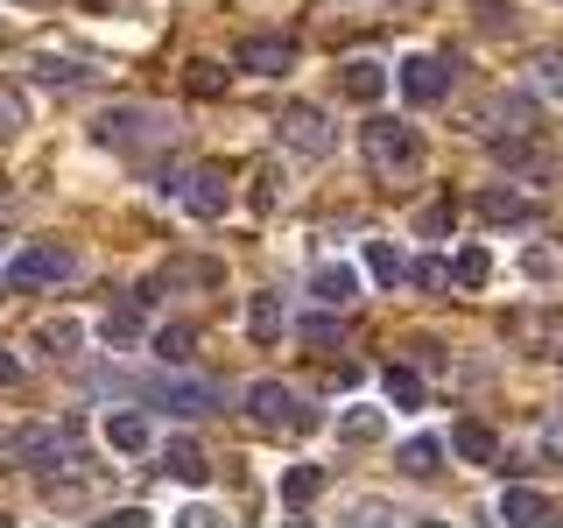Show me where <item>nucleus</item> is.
<instances>
[{
	"mask_svg": "<svg viewBox=\"0 0 563 528\" xmlns=\"http://www.w3.org/2000/svg\"><path fill=\"white\" fill-rule=\"evenodd\" d=\"M380 8H401V0H380Z\"/></svg>",
	"mask_w": 563,
	"mask_h": 528,
	"instance_id": "nucleus-38",
	"label": "nucleus"
},
{
	"mask_svg": "<svg viewBox=\"0 0 563 528\" xmlns=\"http://www.w3.org/2000/svg\"><path fill=\"white\" fill-rule=\"evenodd\" d=\"M99 437H106V451H113V458H148L155 451V430H148V416H141V409H106L99 416Z\"/></svg>",
	"mask_w": 563,
	"mask_h": 528,
	"instance_id": "nucleus-10",
	"label": "nucleus"
},
{
	"mask_svg": "<svg viewBox=\"0 0 563 528\" xmlns=\"http://www.w3.org/2000/svg\"><path fill=\"white\" fill-rule=\"evenodd\" d=\"M380 430L387 422H380L374 402H352V409L339 416V444H380Z\"/></svg>",
	"mask_w": 563,
	"mask_h": 528,
	"instance_id": "nucleus-21",
	"label": "nucleus"
},
{
	"mask_svg": "<svg viewBox=\"0 0 563 528\" xmlns=\"http://www.w3.org/2000/svg\"><path fill=\"white\" fill-rule=\"evenodd\" d=\"M0 268H8V282H22V289H57V282L78 275V254H70L64 240H29V246H14Z\"/></svg>",
	"mask_w": 563,
	"mask_h": 528,
	"instance_id": "nucleus-3",
	"label": "nucleus"
},
{
	"mask_svg": "<svg viewBox=\"0 0 563 528\" xmlns=\"http://www.w3.org/2000/svg\"><path fill=\"white\" fill-rule=\"evenodd\" d=\"M360 261H366V275H374L380 289H395V282H401V268H409V261L395 254V240H366V254H360Z\"/></svg>",
	"mask_w": 563,
	"mask_h": 528,
	"instance_id": "nucleus-26",
	"label": "nucleus"
},
{
	"mask_svg": "<svg viewBox=\"0 0 563 528\" xmlns=\"http://www.w3.org/2000/svg\"><path fill=\"white\" fill-rule=\"evenodd\" d=\"M275 493H282V507H289V515H303V507L317 501V493H324V465H289Z\"/></svg>",
	"mask_w": 563,
	"mask_h": 528,
	"instance_id": "nucleus-18",
	"label": "nucleus"
},
{
	"mask_svg": "<svg viewBox=\"0 0 563 528\" xmlns=\"http://www.w3.org/2000/svg\"><path fill=\"white\" fill-rule=\"evenodd\" d=\"M163 120H169V113H155V106H106L92 128H99L106 148H141V141L163 134Z\"/></svg>",
	"mask_w": 563,
	"mask_h": 528,
	"instance_id": "nucleus-8",
	"label": "nucleus"
},
{
	"mask_svg": "<svg viewBox=\"0 0 563 528\" xmlns=\"http://www.w3.org/2000/svg\"><path fill=\"white\" fill-rule=\"evenodd\" d=\"M233 70H246V78H282V70H296V43L289 35H246L233 50Z\"/></svg>",
	"mask_w": 563,
	"mask_h": 528,
	"instance_id": "nucleus-9",
	"label": "nucleus"
},
{
	"mask_svg": "<svg viewBox=\"0 0 563 528\" xmlns=\"http://www.w3.org/2000/svg\"><path fill=\"white\" fill-rule=\"evenodd\" d=\"M395 92L409 106H444L451 99V57H437V50H409V57L395 64Z\"/></svg>",
	"mask_w": 563,
	"mask_h": 528,
	"instance_id": "nucleus-4",
	"label": "nucleus"
},
{
	"mask_svg": "<svg viewBox=\"0 0 563 528\" xmlns=\"http://www.w3.org/2000/svg\"><path fill=\"white\" fill-rule=\"evenodd\" d=\"M64 444H70V430H57V422H22V430H8V458H14V465H57Z\"/></svg>",
	"mask_w": 563,
	"mask_h": 528,
	"instance_id": "nucleus-11",
	"label": "nucleus"
},
{
	"mask_svg": "<svg viewBox=\"0 0 563 528\" xmlns=\"http://www.w3.org/2000/svg\"><path fill=\"white\" fill-rule=\"evenodd\" d=\"M360 148H366V163H374L380 176H401V169L422 163V134L409 128V120H395V113H366Z\"/></svg>",
	"mask_w": 563,
	"mask_h": 528,
	"instance_id": "nucleus-1",
	"label": "nucleus"
},
{
	"mask_svg": "<svg viewBox=\"0 0 563 528\" xmlns=\"http://www.w3.org/2000/svg\"><path fill=\"white\" fill-rule=\"evenodd\" d=\"M451 451L465 458V465H493V458H500V437H493L486 422H457V430H451Z\"/></svg>",
	"mask_w": 563,
	"mask_h": 528,
	"instance_id": "nucleus-19",
	"label": "nucleus"
},
{
	"mask_svg": "<svg viewBox=\"0 0 563 528\" xmlns=\"http://www.w3.org/2000/svg\"><path fill=\"white\" fill-rule=\"evenodd\" d=\"M289 331H296V345H339V339H345V324H339L331 310H303Z\"/></svg>",
	"mask_w": 563,
	"mask_h": 528,
	"instance_id": "nucleus-23",
	"label": "nucleus"
},
{
	"mask_svg": "<svg viewBox=\"0 0 563 528\" xmlns=\"http://www.w3.org/2000/svg\"><path fill=\"white\" fill-rule=\"evenodd\" d=\"M22 128H29V99L14 85H0V141H14Z\"/></svg>",
	"mask_w": 563,
	"mask_h": 528,
	"instance_id": "nucleus-31",
	"label": "nucleus"
},
{
	"mask_svg": "<svg viewBox=\"0 0 563 528\" xmlns=\"http://www.w3.org/2000/svg\"><path fill=\"white\" fill-rule=\"evenodd\" d=\"M176 521H190V528H211V521H225L211 501H190V507H176Z\"/></svg>",
	"mask_w": 563,
	"mask_h": 528,
	"instance_id": "nucleus-36",
	"label": "nucleus"
},
{
	"mask_svg": "<svg viewBox=\"0 0 563 528\" xmlns=\"http://www.w3.org/2000/svg\"><path fill=\"white\" fill-rule=\"evenodd\" d=\"M141 395L155 402V409H169L176 422H198L219 409V387H205V381H190V374H163V381H141Z\"/></svg>",
	"mask_w": 563,
	"mask_h": 528,
	"instance_id": "nucleus-6",
	"label": "nucleus"
},
{
	"mask_svg": "<svg viewBox=\"0 0 563 528\" xmlns=\"http://www.w3.org/2000/svg\"><path fill=\"white\" fill-rule=\"evenodd\" d=\"M246 339H254V345H282V339H289V310H282V296H268V289L246 296Z\"/></svg>",
	"mask_w": 563,
	"mask_h": 528,
	"instance_id": "nucleus-15",
	"label": "nucleus"
},
{
	"mask_svg": "<svg viewBox=\"0 0 563 528\" xmlns=\"http://www.w3.org/2000/svg\"><path fill=\"white\" fill-rule=\"evenodd\" d=\"M444 437L437 430H416V437H401V451H395V465L409 472V480H437V472H444Z\"/></svg>",
	"mask_w": 563,
	"mask_h": 528,
	"instance_id": "nucleus-14",
	"label": "nucleus"
},
{
	"mask_svg": "<svg viewBox=\"0 0 563 528\" xmlns=\"http://www.w3.org/2000/svg\"><path fill=\"white\" fill-rule=\"evenodd\" d=\"M380 387H387V402H395V409H422V374H409V366H387Z\"/></svg>",
	"mask_w": 563,
	"mask_h": 528,
	"instance_id": "nucleus-29",
	"label": "nucleus"
},
{
	"mask_svg": "<svg viewBox=\"0 0 563 528\" xmlns=\"http://www.w3.org/2000/svg\"><path fill=\"white\" fill-rule=\"evenodd\" d=\"M155 352H163L169 366H184L190 352H198V331H190V324H163V331H155Z\"/></svg>",
	"mask_w": 563,
	"mask_h": 528,
	"instance_id": "nucleus-30",
	"label": "nucleus"
},
{
	"mask_svg": "<svg viewBox=\"0 0 563 528\" xmlns=\"http://www.w3.org/2000/svg\"><path fill=\"white\" fill-rule=\"evenodd\" d=\"M282 148H289V155H310V163H324V155L339 148V128H331L317 106H289V113H282Z\"/></svg>",
	"mask_w": 563,
	"mask_h": 528,
	"instance_id": "nucleus-7",
	"label": "nucleus"
},
{
	"mask_svg": "<svg viewBox=\"0 0 563 528\" xmlns=\"http://www.w3.org/2000/svg\"><path fill=\"white\" fill-rule=\"evenodd\" d=\"M240 409L261 422V430H317V409L296 395L289 381H246L240 387Z\"/></svg>",
	"mask_w": 563,
	"mask_h": 528,
	"instance_id": "nucleus-2",
	"label": "nucleus"
},
{
	"mask_svg": "<svg viewBox=\"0 0 563 528\" xmlns=\"http://www.w3.org/2000/svg\"><path fill=\"white\" fill-rule=\"evenodd\" d=\"M155 458H163V472H169L176 486H205V480H211V458H205L198 437H163V444H155Z\"/></svg>",
	"mask_w": 563,
	"mask_h": 528,
	"instance_id": "nucleus-12",
	"label": "nucleus"
},
{
	"mask_svg": "<svg viewBox=\"0 0 563 528\" xmlns=\"http://www.w3.org/2000/svg\"><path fill=\"white\" fill-rule=\"evenodd\" d=\"M528 120H536V106H528V99H493L486 113H479V128L486 134H515V128H528Z\"/></svg>",
	"mask_w": 563,
	"mask_h": 528,
	"instance_id": "nucleus-24",
	"label": "nucleus"
},
{
	"mask_svg": "<svg viewBox=\"0 0 563 528\" xmlns=\"http://www.w3.org/2000/svg\"><path fill=\"white\" fill-rule=\"evenodd\" d=\"M339 78H345V92L360 99V106H374V99H387V85H395V70H387V64H374V57H352V64L339 70Z\"/></svg>",
	"mask_w": 563,
	"mask_h": 528,
	"instance_id": "nucleus-17",
	"label": "nucleus"
},
{
	"mask_svg": "<svg viewBox=\"0 0 563 528\" xmlns=\"http://www.w3.org/2000/svg\"><path fill=\"white\" fill-rule=\"evenodd\" d=\"M29 78L35 85H78V78H92V64H85L78 50H35V57H29Z\"/></svg>",
	"mask_w": 563,
	"mask_h": 528,
	"instance_id": "nucleus-16",
	"label": "nucleus"
},
{
	"mask_svg": "<svg viewBox=\"0 0 563 528\" xmlns=\"http://www.w3.org/2000/svg\"><path fill=\"white\" fill-rule=\"evenodd\" d=\"M536 451L550 458V465H563V416L556 422H542V437H536Z\"/></svg>",
	"mask_w": 563,
	"mask_h": 528,
	"instance_id": "nucleus-35",
	"label": "nucleus"
},
{
	"mask_svg": "<svg viewBox=\"0 0 563 528\" xmlns=\"http://www.w3.org/2000/svg\"><path fill=\"white\" fill-rule=\"evenodd\" d=\"M479 29L486 35H507V29H515V8H507V0H486V8H479Z\"/></svg>",
	"mask_w": 563,
	"mask_h": 528,
	"instance_id": "nucleus-34",
	"label": "nucleus"
},
{
	"mask_svg": "<svg viewBox=\"0 0 563 528\" xmlns=\"http://www.w3.org/2000/svg\"><path fill=\"white\" fill-rule=\"evenodd\" d=\"M486 275H493V254H486V246H457V261H451V282H457V289H479Z\"/></svg>",
	"mask_w": 563,
	"mask_h": 528,
	"instance_id": "nucleus-28",
	"label": "nucleus"
},
{
	"mask_svg": "<svg viewBox=\"0 0 563 528\" xmlns=\"http://www.w3.org/2000/svg\"><path fill=\"white\" fill-rule=\"evenodd\" d=\"M35 345L57 352V360H70V352L85 345V324H78V317H49V324H35Z\"/></svg>",
	"mask_w": 563,
	"mask_h": 528,
	"instance_id": "nucleus-22",
	"label": "nucleus"
},
{
	"mask_svg": "<svg viewBox=\"0 0 563 528\" xmlns=\"http://www.w3.org/2000/svg\"><path fill=\"white\" fill-rule=\"evenodd\" d=\"M22 381V360H14V345H0V387H14Z\"/></svg>",
	"mask_w": 563,
	"mask_h": 528,
	"instance_id": "nucleus-37",
	"label": "nucleus"
},
{
	"mask_svg": "<svg viewBox=\"0 0 563 528\" xmlns=\"http://www.w3.org/2000/svg\"><path fill=\"white\" fill-rule=\"evenodd\" d=\"M310 296H324L331 310H345L352 296H360V275H352L345 261H331V268H317V275H310Z\"/></svg>",
	"mask_w": 563,
	"mask_h": 528,
	"instance_id": "nucleus-20",
	"label": "nucleus"
},
{
	"mask_svg": "<svg viewBox=\"0 0 563 528\" xmlns=\"http://www.w3.org/2000/svg\"><path fill=\"white\" fill-rule=\"evenodd\" d=\"M190 92H198V99H219L225 92V70L219 64H190Z\"/></svg>",
	"mask_w": 563,
	"mask_h": 528,
	"instance_id": "nucleus-33",
	"label": "nucleus"
},
{
	"mask_svg": "<svg viewBox=\"0 0 563 528\" xmlns=\"http://www.w3.org/2000/svg\"><path fill=\"white\" fill-rule=\"evenodd\" d=\"M500 521H550V501L536 486H507L500 493Z\"/></svg>",
	"mask_w": 563,
	"mask_h": 528,
	"instance_id": "nucleus-25",
	"label": "nucleus"
},
{
	"mask_svg": "<svg viewBox=\"0 0 563 528\" xmlns=\"http://www.w3.org/2000/svg\"><path fill=\"white\" fill-rule=\"evenodd\" d=\"M472 211H479L486 226H536V205H528L521 190H507V184H486L479 198H472Z\"/></svg>",
	"mask_w": 563,
	"mask_h": 528,
	"instance_id": "nucleus-13",
	"label": "nucleus"
},
{
	"mask_svg": "<svg viewBox=\"0 0 563 528\" xmlns=\"http://www.w3.org/2000/svg\"><path fill=\"white\" fill-rule=\"evenodd\" d=\"M401 282H409V289H422V296H437V289H451V261H437V254H416L409 268H401Z\"/></svg>",
	"mask_w": 563,
	"mask_h": 528,
	"instance_id": "nucleus-27",
	"label": "nucleus"
},
{
	"mask_svg": "<svg viewBox=\"0 0 563 528\" xmlns=\"http://www.w3.org/2000/svg\"><path fill=\"white\" fill-rule=\"evenodd\" d=\"M536 92L563 99V50H542V57H536Z\"/></svg>",
	"mask_w": 563,
	"mask_h": 528,
	"instance_id": "nucleus-32",
	"label": "nucleus"
},
{
	"mask_svg": "<svg viewBox=\"0 0 563 528\" xmlns=\"http://www.w3.org/2000/svg\"><path fill=\"white\" fill-rule=\"evenodd\" d=\"M169 198L190 211V219H225V211H233V184H225V169H184L169 184Z\"/></svg>",
	"mask_w": 563,
	"mask_h": 528,
	"instance_id": "nucleus-5",
	"label": "nucleus"
}]
</instances>
